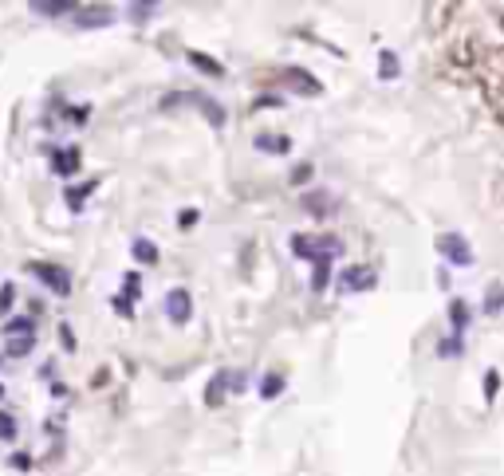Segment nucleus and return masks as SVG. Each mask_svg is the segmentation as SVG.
Here are the masks:
<instances>
[{
	"mask_svg": "<svg viewBox=\"0 0 504 476\" xmlns=\"http://www.w3.org/2000/svg\"><path fill=\"white\" fill-rule=\"evenodd\" d=\"M292 252L311 260V264H323V260L343 256V240H335V236H292Z\"/></svg>",
	"mask_w": 504,
	"mask_h": 476,
	"instance_id": "1",
	"label": "nucleus"
},
{
	"mask_svg": "<svg viewBox=\"0 0 504 476\" xmlns=\"http://www.w3.org/2000/svg\"><path fill=\"white\" fill-rule=\"evenodd\" d=\"M437 252H442L449 264H457V268H469V264H473V248H469V240L457 236V232H442V236H437Z\"/></svg>",
	"mask_w": 504,
	"mask_h": 476,
	"instance_id": "2",
	"label": "nucleus"
},
{
	"mask_svg": "<svg viewBox=\"0 0 504 476\" xmlns=\"http://www.w3.org/2000/svg\"><path fill=\"white\" fill-rule=\"evenodd\" d=\"M166 315H170L177 327H185V323L193 319V295L185 292V288H173V292L166 295Z\"/></svg>",
	"mask_w": 504,
	"mask_h": 476,
	"instance_id": "3",
	"label": "nucleus"
},
{
	"mask_svg": "<svg viewBox=\"0 0 504 476\" xmlns=\"http://www.w3.org/2000/svg\"><path fill=\"white\" fill-rule=\"evenodd\" d=\"M32 272H36L40 283H48V292H55V295L71 292V276H67L60 264H32Z\"/></svg>",
	"mask_w": 504,
	"mask_h": 476,
	"instance_id": "4",
	"label": "nucleus"
},
{
	"mask_svg": "<svg viewBox=\"0 0 504 476\" xmlns=\"http://www.w3.org/2000/svg\"><path fill=\"white\" fill-rule=\"evenodd\" d=\"M51 166L60 177H71L79 173V146H63V150H51Z\"/></svg>",
	"mask_w": 504,
	"mask_h": 476,
	"instance_id": "5",
	"label": "nucleus"
},
{
	"mask_svg": "<svg viewBox=\"0 0 504 476\" xmlns=\"http://www.w3.org/2000/svg\"><path fill=\"white\" fill-rule=\"evenodd\" d=\"M363 288H374V272L347 268L343 276H339V292H363Z\"/></svg>",
	"mask_w": 504,
	"mask_h": 476,
	"instance_id": "6",
	"label": "nucleus"
},
{
	"mask_svg": "<svg viewBox=\"0 0 504 476\" xmlns=\"http://www.w3.org/2000/svg\"><path fill=\"white\" fill-rule=\"evenodd\" d=\"M229 378H233V370H217V374H213V382L205 386V405H221L225 402V390H233Z\"/></svg>",
	"mask_w": 504,
	"mask_h": 476,
	"instance_id": "7",
	"label": "nucleus"
},
{
	"mask_svg": "<svg viewBox=\"0 0 504 476\" xmlns=\"http://www.w3.org/2000/svg\"><path fill=\"white\" fill-rule=\"evenodd\" d=\"M32 12H40V16H71V12H79V4H75V0H32Z\"/></svg>",
	"mask_w": 504,
	"mask_h": 476,
	"instance_id": "8",
	"label": "nucleus"
},
{
	"mask_svg": "<svg viewBox=\"0 0 504 476\" xmlns=\"http://www.w3.org/2000/svg\"><path fill=\"white\" fill-rule=\"evenodd\" d=\"M75 24H79V28H103V24H111V8H79V12H75Z\"/></svg>",
	"mask_w": 504,
	"mask_h": 476,
	"instance_id": "9",
	"label": "nucleus"
},
{
	"mask_svg": "<svg viewBox=\"0 0 504 476\" xmlns=\"http://www.w3.org/2000/svg\"><path fill=\"white\" fill-rule=\"evenodd\" d=\"M284 75H288V83H292L295 91H304V95H323V87L315 83L308 71H295V67H292V71H284Z\"/></svg>",
	"mask_w": 504,
	"mask_h": 476,
	"instance_id": "10",
	"label": "nucleus"
},
{
	"mask_svg": "<svg viewBox=\"0 0 504 476\" xmlns=\"http://www.w3.org/2000/svg\"><path fill=\"white\" fill-rule=\"evenodd\" d=\"M189 103H197V107L205 110V114H209V123L217 126V130H221V126H225V110L217 107V103H213V98H205V95H189Z\"/></svg>",
	"mask_w": 504,
	"mask_h": 476,
	"instance_id": "11",
	"label": "nucleus"
},
{
	"mask_svg": "<svg viewBox=\"0 0 504 476\" xmlns=\"http://www.w3.org/2000/svg\"><path fill=\"white\" fill-rule=\"evenodd\" d=\"M379 79H386V83H390V79H398V55H394L390 48L379 51Z\"/></svg>",
	"mask_w": 504,
	"mask_h": 476,
	"instance_id": "12",
	"label": "nucleus"
},
{
	"mask_svg": "<svg viewBox=\"0 0 504 476\" xmlns=\"http://www.w3.org/2000/svg\"><path fill=\"white\" fill-rule=\"evenodd\" d=\"M130 252H134V260H138V264H158V248L150 245L146 236H138L134 245H130Z\"/></svg>",
	"mask_w": 504,
	"mask_h": 476,
	"instance_id": "13",
	"label": "nucleus"
},
{
	"mask_svg": "<svg viewBox=\"0 0 504 476\" xmlns=\"http://www.w3.org/2000/svg\"><path fill=\"white\" fill-rule=\"evenodd\" d=\"M449 323H453L457 335L469 327V307H465V299H453V303H449Z\"/></svg>",
	"mask_w": 504,
	"mask_h": 476,
	"instance_id": "14",
	"label": "nucleus"
},
{
	"mask_svg": "<svg viewBox=\"0 0 504 476\" xmlns=\"http://www.w3.org/2000/svg\"><path fill=\"white\" fill-rule=\"evenodd\" d=\"M91 193H95V182L79 185V189H75V185H71V189L63 193V201H67V205H71V209H83V201H87V197H91Z\"/></svg>",
	"mask_w": 504,
	"mask_h": 476,
	"instance_id": "15",
	"label": "nucleus"
},
{
	"mask_svg": "<svg viewBox=\"0 0 504 476\" xmlns=\"http://www.w3.org/2000/svg\"><path fill=\"white\" fill-rule=\"evenodd\" d=\"M189 63H193L197 71H209V75H225V67L217 60H209V55H201V51H189Z\"/></svg>",
	"mask_w": 504,
	"mask_h": 476,
	"instance_id": "16",
	"label": "nucleus"
},
{
	"mask_svg": "<svg viewBox=\"0 0 504 476\" xmlns=\"http://www.w3.org/2000/svg\"><path fill=\"white\" fill-rule=\"evenodd\" d=\"M257 150H260V154H288V138H268V134H260V138H257Z\"/></svg>",
	"mask_w": 504,
	"mask_h": 476,
	"instance_id": "17",
	"label": "nucleus"
},
{
	"mask_svg": "<svg viewBox=\"0 0 504 476\" xmlns=\"http://www.w3.org/2000/svg\"><path fill=\"white\" fill-rule=\"evenodd\" d=\"M8 339H28V335H32V319L28 315H20V319H8Z\"/></svg>",
	"mask_w": 504,
	"mask_h": 476,
	"instance_id": "18",
	"label": "nucleus"
},
{
	"mask_svg": "<svg viewBox=\"0 0 504 476\" xmlns=\"http://www.w3.org/2000/svg\"><path fill=\"white\" fill-rule=\"evenodd\" d=\"M284 390V374H264V382H260V398H280Z\"/></svg>",
	"mask_w": 504,
	"mask_h": 476,
	"instance_id": "19",
	"label": "nucleus"
},
{
	"mask_svg": "<svg viewBox=\"0 0 504 476\" xmlns=\"http://www.w3.org/2000/svg\"><path fill=\"white\" fill-rule=\"evenodd\" d=\"M327 280H331V260L315 264V272H311V292H323V288H327Z\"/></svg>",
	"mask_w": 504,
	"mask_h": 476,
	"instance_id": "20",
	"label": "nucleus"
},
{
	"mask_svg": "<svg viewBox=\"0 0 504 476\" xmlns=\"http://www.w3.org/2000/svg\"><path fill=\"white\" fill-rule=\"evenodd\" d=\"M32 346H36V339L28 335V339H8V358H24V354H32Z\"/></svg>",
	"mask_w": 504,
	"mask_h": 476,
	"instance_id": "21",
	"label": "nucleus"
},
{
	"mask_svg": "<svg viewBox=\"0 0 504 476\" xmlns=\"http://www.w3.org/2000/svg\"><path fill=\"white\" fill-rule=\"evenodd\" d=\"M304 205H308V213H315V217H327V213L335 209V205H327V197H323V193H311Z\"/></svg>",
	"mask_w": 504,
	"mask_h": 476,
	"instance_id": "22",
	"label": "nucleus"
},
{
	"mask_svg": "<svg viewBox=\"0 0 504 476\" xmlns=\"http://www.w3.org/2000/svg\"><path fill=\"white\" fill-rule=\"evenodd\" d=\"M16 429H20V425H16V417L0 409V441H12V437H16Z\"/></svg>",
	"mask_w": 504,
	"mask_h": 476,
	"instance_id": "23",
	"label": "nucleus"
},
{
	"mask_svg": "<svg viewBox=\"0 0 504 476\" xmlns=\"http://www.w3.org/2000/svg\"><path fill=\"white\" fill-rule=\"evenodd\" d=\"M461 351H465V346H461V335H453V339H445L442 346H437L442 358H453V354H461Z\"/></svg>",
	"mask_w": 504,
	"mask_h": 476,
	"instance_id": "24",
	"label": "nucleus"
},
{
	"mask_svg": "<svg viewBox=\"0 0 504 476\" xmlns=\"http://www.w3.org/2000/svg\"><path fill=\"white\" fill-rule=\"evenodd\" d=\"M12 295H16L12 283H0V315H8V311H12Z\"/></svg>",
	"mask_w": 504,
	"mask_h": 476,
	"instance_id": "25",
	"label": "nucleus"
},
{
	"mask_svg": "<svg viewBox=\"0 0 504 476\" xmlns=\"http://www.w3.org/2000/svg\"><path fill=\"white\" fill-rule=\"evenodd\" d=\"M496 386H501V374H496V370H489V374H485V402H492V398H496Z\"/></svg>",
	"mask_w": 504,
	"mask_h": 476,
	"instance_id": "26",
	"label": "nucleus"
},
{
	"mask_svg": "<svg viewBox=\"0 0 504 476\" xmlns=\"http://www.w3.org/2000/svg\"><path fill=\"white\" fill-rule=\"evenodd\" d=\"M501 307H504V288H496V292H492V299H485V311H492V315H496Z\"/></svg>",
	"mask_w": 504,
	"mask_h": 476,
	"instance_id": "27",
	"label": "nucleus"
},
{
	"mask_svg": "<svg viewBox=\"0 0 504 476\" xmlns=\"http://www.w3.org/2000/svg\"><path fill=\"white\" fill-rule=\"evenodd\" d=\"M150 12H154V4H130V16H134V20H146Z\"/></svg>",
	"mask_w": 504,
	"mask_h": 476,
	"instance_id": "28",
	"label": "nucleus"
},
{
	"mask_svg": "<svg viewBox=\"0 0 504 476\" xmlns=\"http://www.w3.org/2000/svg\"><path fill=\"white\" fill-rule=\"evenodd\" d=\"M311 177V166H299V170H292V182L299 185V182H308Z\"/></svg>",
	"mask_w": 504,
	"mask_h": 476,
	"instance_id": "29",
	"label": "nucleus"
},
{
	"mask_svg": "<svg viewBox=\"0 0 504 476\" xmlns=\"http://www.w3.org/2000/svg\"><path fill=\"white\" fill-rule=\"evenodd\" d=\"M63 330V335H60V339H63V346H67V351H75V339H71V327H60Z\"/></svg>",
	"mask_w": 504,
	"mask_h": 476,
	"instance_id": "30",
	"label": "nucleus"
},
{
	"mask_svg": "<svg viewBox=\"0 0 504 476\" xmlns=\"http://www.w3.org/2000/svg\"><path fill=\"white\" fill-rule=\"evenodd\" d=\"M0 398H4V386H0Z\"/></svg>",
	"mask_w": 504,
	"mask_h": 476,
	"instance_id": "31",
	"label": "nucleus"
},
{
	"mask_svg": "<svg viewBox=\"0 0 504 476\" xmlns=\"http://www.w3.org/2000/svg\"><path fill=\"white\" fill-rule=\"evenodd\" d=\"M501 24H504V20H501Z\"/></svg>",
	"mask_w": 504,
	"mask_h": 476,
	"instance_id": "32",
	"label": "nucleus"
}]
</instances>
